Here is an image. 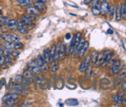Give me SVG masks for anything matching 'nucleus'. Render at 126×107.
<instances>
[{"mask_svg":"<svg viewBox=\"0 0 126 107\" xmlns=\"http://www.w3.org/2000/svg\"><path fill=\"white\" fill-rule=\"evenodd\" d=\"M36 63H37L39 67L41 68L42 71H43L44 73L50 71L49 66L47 65V63L45 61L43 57H42L41 55H38L37 57H36Z\"/></svg>","mask_w":126,"mask_h":107,"instance_id":"f257e3e1","label":"nucleus"},{"mask_svg":"<svg viewBox=\"0 0 126 107\" xmlns=\"http://www.w3.org/2000/svg\"><path fill=\"white\" fill-rule=\"evenodd\" d=\"M65 52H66V47L64 44L61 43L59 42L57 46V53H56V57H58L60 60H63L65 56Z\"/></svg>","mask_w":126,"mask_h":107,"instance_id":"f03ea898","label":"nucleus"},{"mask_svg":"<svg viewBox=\"0 0 126 107\" xmlns=\"http://www.w3.org/2000/svg\"><path fill=\"white\" fill-rule=\"evenodd\" d=\"M1 37L6 42H16L20 40V36L16 34H3Z\"/></svg>","mask_w":126,"mask_h":107,"instance_id":"7ed1b4c3","label":"nucleus"},{"mask_svg":"<svg viewBox=\"0 0 126 107\" xmlns=\"http://www.w3.org/2000/svg\"><path fill=\"white\" fill-rule=\"evenodd\" d=\"M90 62H91V56L90 55H87V56H86L83 59L82 62H81L79 67V71L80 72H84L86 71V69L88 68V66L90 65Z\"/></svg>","mask_w":126,"mask_h":107,"instance_id":"20e7f679","label":"nucleus"},{"mask_svg":"<svg viewBox=\"0 0 126 107\" xmlns=\"http://www.w3.org/2000/svg\"><path fill=\"white\" fill-rule=\"evenodd\" d=\"M99 9H100V14L102 15V16H105L107 13V12H108V9H109V4L107 0H103V1L100 3Z\"/></svg>","mask_w":126,"mask_h":107,"instance_id":"39448f33","label":"nucleus"},{"mask_svg":"<svg viewBox=\"0 0 126 107\" xmlns=\"http://www.w3.org/2000/svg\"><path fill=\"white\" fill-rule=\"evenodd\" d=\"M17 23H18L17 29L19 30V32L20 33V34H23V35L27 34H28V31H29L28 28L27 27V26H26L22 20H18L17 21Z\"/></svg>","mask_w":126,"mask_h":107,"instance_id":"423d86ee","label":"nucleus"},{"mask_svg":"<svg viewBox=\"0 0 126 107\" xmlns=\"http://www.w3.org/2000/svg\"><path fill=\"white\" fill-rule=\"evenodd\" d=\"M120 67H121V62L120 61H114V63L112 64V68H111V70H110V73L111 75H115V74H118V71H120Z\"/></svg>","mask_w":126,"mask_h":107,"instance_id":"0eeeda50","label":"nucleus"},{"mask_svg":"<svg viewBox=\"0 0 126 107\" xmlns=\"http://www.w3.org/2000/svg\"><path fill=\"white\" fill-rule=\"evenodd\" d=\"M35 8L37 9L40 13H45L46 11V6L45 5V3H43L40 1H36L33 3Z\"/></svg>","mask_w":126,"mask_h":107,"instance_id":"6e6552de","label":"nucleus"},{"mask_svg":"<svg viewBox=\"0 0 126 107\" xmlns=\"http://www.w3.org/2000/svg\"><path fill=\"white\" fill-rule=\"evenodd\" d=\"M20 98V95L18 93H9L4 95L2 98L3 101H6V100H15L17 101Z\"/></svg>","mask_w":126,"mask_h":107,"instance_id":"1a4fd4ad","label":"nucleus"},{"mask_svg":"<svg viewBox=\"0 0 126 107\" xmlns=\"http://www.w3.org/2000/svg\"><path fill=\"white\" fill-rule=\"evenodd\" d=\"M111 86V82L109 79L107 78H102L100 81V87H101L102 89H108Z\"/></svg>","mask_w":126,"mask_h":107,"instance_id":"9d476101","label":"nucleus"},{"mask_svg":"<svg viewBox=\"0 0 126 107\" xmlns=\"http://www.w3.org/2000/svg\"><path fill=\"white\" fill-rule=\"evenodd\" d=\"M59 68V61H58V58H54L53 61H51V66H50V71L52 73H55Z\"/></svg>","mask_w":126,"mask_h":107,"instance_id":"9b49d317","label":"nucleus"},{"mask_svg":"<svg viewBox=\"0 0 126 107\" xmlns=\"http://www.w3.org/2000/svg\"><path fill=\"white\" fill-rule=\"evenodd\" d=\"M22 21L23 22V23L26 25V26H31L33 25V20L30 16H29V15H23V16H22Z\"/></svg>","mask_w":126,"mask_h":107,"instance_id":"f8f14e48","label":"nucleus"},{"mask_svg":"<svg viewBox=\"0 0 126 107\" xmlns=\"http://www.w3.org/2000/svg\"><path fill=\"white\" fill-rule=\"evenodd\" d=\"M88 48H89V42H87V41H85V43H84V46L82 47V48L80 49V52H79V57H83L84 55H85V54L87 53V50H88Z\"/></svg>","mask_w":126,"mask_h":107,"instance_id":"ddd939ff","label":"nucleus"},{"mask_svg":"<svg viewBox=\"0 0 126 107\" xmlns=\"http://www.w3.org/2000/svg\"><path fill=\"white\" fill-rule=\"evenodd\" d=\"M7 26H8V28L10 30H16V29H17V27H18L17 21L15 20H9Z\"/></svg>","mask_w":126,"mask_h":107,"instance_id":"4468645a","label":"nucleus"},{"mask_svg":"<svg viewBox=\"0 0 126 107\" xmlns=\"http://www.w3.org/2000/svg\"><path fill=\"white\" fill-rule=\"evenodd\" d=\"M27 12L29 15H30V16H38V14H39V11L36 9L34 6L32 7V6H29L27 8Z\"/></svg>","mask_w":126,"mask_h":107,"instance_id":"2eb2a0df","label":"nucleus"},{"mask_svg":"<svg viewBox=\"0 0 126 107\" xmlns=\"http://www.w3.org/2000/svg\"><path fill=\"white\" fill-rule=\"evenodd\" d=\"M112 99L113 102H114L115 104H121V103H122V101H123V96L119 94H118L115 95H113Z\"/></svg>","mask_w":126,"mask_h":107,"instance_id":"dca6fc26","label":"nucleus"},{"mask_svg":"<svg viewBox=\"0 0 126 107\" xmlns=\"http://www.w3.org/2000/svg\"><path fill=\"white\" fill-rule=\"evenodd\" d=\"M91 56V63L93 64V65H95L96 64V61H97V59H98V52L97 50H93L91 52V54L90 55Z\"/></svg>","mask_w":126,"mask_h":107,"instance_id":"f3484780","label":"nucleus"},{"mask_svg":"<svg viewBox=\"0 0 126 107\" xmlns=\"http://www.w3.org/2000/svg\"><path fill=\"white\" fill-rule=\"evenodd\" d=\"M50 62L56 57V53H57V46L53 44L51 46V48L50 50Z\"/></svg>","mask_w":126,"mask_h":107,"instance_id":"a211bd4d","label":"nucleus"},{"mask_svg":"<svg viewBox=\"0 0 126 107\" xmlns=\"http://www.w3.org/2000/svg\"><path fill=\"white\" fill-rule=\"evenodd\" d=\"M84 43H85V39L84 37L81 38L80 40V42H79V43H78V45L77 46L76 49H75V55H78L79 54L80 50L81 48H82V47L84 46Z\"/></svg>","mask_w":126,"mask_h":107,"instance_id":"6ab92c4d","label":"nucleus"},{"mask_svg":"<svg viewBox=\"0 0 126 107\" xmlns=\"http://www.w3.org/2000/svg\"><path fill=\"white\" fill-rule=\"evenodd\" d=\"M43 58L46 63H49L50 62V50L46 49L44 50V53H43Z\"/></svg>","mask_w":126,"mask_h":107,"instance_id":"aec40b11","label":"nucleus"},{"mask_svg":"<svg viewBox=\"0 0 126 107\" xmlns=\"http://www.w3.org/2000/svg\"><path fill=\"white\" fill-rule=\"evenodd\" d=\"M65 103L68 106H78L79 102L76 99H69L65 101Z\"/></svg>","mask_w":126,"mask_h":107,"instance_id":"412c9836","label":"nucleus"},{"mask_svg":"<svg viewBox=\"0 0 126 107\" xmlns=\"http://www.w3.org/2000/svg\"><path fill=\"white\" fill-rule=\"evenodd\" d=\"M33 83V78H25L23 77V80H22V83L23 86H30V85Z\"/></svg>","mask_w":126,"mask_h":107,"instance_id":"4be33fe9","label":"nucleus"},{"mask_svg":"<svg viewBox=\"0 0 126 107\" xmlns=\"http://www.w3.org/2000/svg\"><path fill=\"white\" fill-rule=\"evenodd\" d=\"M120 11H121V19H123L126 20V9H125V2L122 3L121 7H120Z\"/></svg>","mask_w":126,"mask_h":107,"instance_id":"5701e85b","label":"nucleus"},{"mask_svg":"<svg viewBox=\"0 0 126 107\" xmlns=\"http://www.w3.org/2000/svg\"><path fill=\"white\" fill-rule=\"evenodd\" d=\"M114 13H115V7H114L113 5H112L111 6H109L108 12H107V13L109 14V17H110V19H111V20H112V18H113Z\"/></svg>","mask_w":126,"mask_h":107,"instance_id":"b1692460","label":"nucleus"},{"mask_svg":"<svg viewBox=\"0 0 126 107\" xmlns=\"http://www.w3.org/2000/svg\"><path fill=\"white\" fill-rule=\"evenodd\" d=\"M30 69H31V71H32L33 73L36 74V75H40V74L41 73V71H42L41 68H40L39 67L38 64H36V65H35V66H33V67H32Z\"/></svg>","mask_w":126,"mask_h":107,"instance_id":"393cba45","label":"nucleus"},{"mask_svg":"<svg viewBox=\"0 0 126 107\" xmlns=\"http://www.w3.org/2000/svg\"><path fill=\"white\" fill-rule=\"evenodd\" d=\"M115 20L117 21H120L121 20V11H120V8L119 7H117L115 9Z\"/></svg>","mask_w":126,"mask_h":107,"instance_id":"a878e982","label":"nucleus"},{"mask_svg":"<svg viewBox=\"0 0 126 107\" xmlns=\"http://www.w3.org/2000/svg\"><path fill=\"white\" fill-rule=\"evenodd\" d=\"M32 4H33V0H24V2L20 5L22 7H29Z\"/></svg>","mask_w":126,"mask_h":107,"instance_id":"bb28decb","label":"nucleus"},{"mask_svg":"<svg viewBox=\"0 0 126 107\" xmlns=\"http://www.w3.org/2000/svg\"><path fill=\"white\" fill-rule=\"evenodd\" d=\"M22 47H23V43L20 42V40L14 42V48H15V49L19 50V49H21Z\"/></svg>","mask_w":126,"mask_h":107,"instance_id":"cd10ccee","label":"nucleus"},{"mask_svg":"<svg viewBox=\"0 0 126 107\" xmlns=\"http://www.w3.org/2000/svg\"><path fill=\"white\" fill-rule=\"evenodd\" d=\"M23 76L25 77V78H33V74L30 71H29V70H25L23 71Z\"/></svg>","mask_w":126,"mask_h":107,"instance_id":"c85d7f7f","label":"nucleus"},{"mask_svg":"<svg viewBox=\"0 0 126 107\" xmlns=\"http://www.w3.org/2000/svg\"><path fill=\"white\" fill-rule=\"evenodd\" d=\"M118 76H119V78H125V77L126 76V68H124L121 69L119 71H118Z\"/></svg>","mask_w":126,"mask_h":107,"instance_id":"c756f323","label":"nucleus"},{"mask_svg":"<svg viewBox=\"0 0 126 107\" xmlns=\"http://www.w3.org/2000/svg\"><path fill=\"white\" fill-rule=\"evenodd\" d=\"M13 50L12 49H9V48H4V50H3V54L5 56H10L12 54Z\"/></svg>","mask_w":126,"mask_h":107,"instance_id":"7c9ffc66","label":"nucleus"},{"mask_svg":"<svg viewBox=\"0 0 126 107\" xmlns=\"http://www.w3.org/2000/svg\"><path fill=\"white\" fill-rule=\"evenodd\" d=\"M4 47L9 49L14 48V42H6V43L4 45Z\"/></svg>","mask_w":126,"mask_h":107,"instance_id":"2f4dec72","label":"nucleus"},{"mask_svg":"<svg viewBox=\"0 0 126 107\" xmlns=\"http://www.w3.org/2000/svg\"><path fill=\"white\" fill-rule=\"evenodd\" d=\"M23 76H22V75H16V78H15V82L21 84L22 83V80H23Z\"/></svg>","mask_w":126,"mask_h":107,"instance_id":"473e14b6","label":"nucleus"},{"mask_svg":"<svg viewBox=\"0 0 126 107\" xmlns=\"http://www.w3.org/2000/svg\"><path fill=\"white\" fill-rule=\"evenodd\" d=\"M92 13H93L94 16H98L100 14V9L99 7H93L92 8Z\"/></svg>","mask_w":126,"mask_h":107,"instance_id":"72a5a7b5","label":"nucleus"},{"mask_svg":"<svg viewBox=\"0 0 126 107\" xmlns=\"http://www.w3.org/2000/svg\"><path fill=\"white\" fill-rule=\"evenodd\" d=\"M84 72H85V75H86V76H87V77L91 76V74H92V68L91 67L90 65H89L88 68L86 69V71H85Z\"/></svg>","mask_w":126,"mask_h":107,"instance_id":"f704fd0d","label":"nucleus"},{"mask_svg":"<svg viewBox=\"0 0 126 107\" xmlns=\"http://www.w3.org/2000/svg\"><path fill=\"white\" fill-rule=\"evenodd\" d=\"M5 62L6 64H11L13 62V58L11 56H5Z\"/></svg>","mask_w":126,"mask_h":107,"instance_id":"c9c22d12","label":"nucleus"},{"mask_svg":"<svg viewBox=\"0 0 126 107\" xmlns=\"http://www.w3.org/2000/svg\"><path fill=\"white\" fill-rule=\"evenodd\" d=\"M9 19L8 16H6V17L2 18V25H3V26L8 24V22H9Z\"/></svg>","mask_w":126,"mask_h":107,"instance_id":"e433bc0d","label":"nucleus"},{"mask_svg":"<svg viewBox=\"0 0 126 107\" xmlns=\"http://www.w3.org/2000/svg\"><path fill=\"white\" fill-rule=\"evenodd\" d=\"M100 1H101V0H92L91 2L92 4H93V7H99Z\"/></svg>","mask_w":126,"mask_h":107,"instance_id":"4c0bfd02","label":"nucleus"},{"mask_svg":"<svg viewBox=\"0 0 126 107\" xmlns=\"http://www.w3.org/2000/svg\"><path fill=\"white\" fill-rule=\"evenodd\" d=\"M37 64V63H36V61H29V63H28V68H31L32 67H33V66H35V65H36Z\"/></svg>","mask_w":126,"mask_h":107,"instance_id":"58836bf2","label":"nucleus"},{"mask_svg":"<svg viewBox=\"0 0 126 107\" xmlns=\"http://www.w3.org/2000/svg\"><path fill=\"white\" fill-rule=\"evenodd\" d=\"M12 57H17L18 56L20 55V52L18 50H13V52H12Z\"/></svg>","mask_w":126,"mask_h":107,"instance_id":"ea45409f","label":"nucleus"},{"mask_svg":"<svg viewBox=\"0 0 126 107\" xmlns=\"http://www.w3.org/2000/svg\"><path fill=\"white\" fill-rule=\"evenodd\" d=\"M4 64H6V62H5V56H4V55H1V56H0V65H2Z\"/></svg>","mask_w":126,"mask_h":107,"instance_id":"a19ab883","label":"nucleus"},{"mask_svg":"<svg viewBox=\"0 0 126 107\" xmlns=\"http://www.w3.org/2000/svg\"><path fill=\"white\" fill-rule=\"evenodd\" d=\"M4 48H5L4 46H3V45H0V56L3 54V50H4Z\"/></svg>","mask_w":126,"mask_h":107,"instance_id":"79ce46f5","label":"nucleus"},{"mask_svg":"<svg viewBox=\"0 0 126 107\" xmlns=\"http://www.w3.org/2000/svg\"><path fill=\"white\" fill-rule=\"evenodd\" d=\"M70 37H71V34H66V36H65V38H66V40H69V39H70Z\"/></svg>","mask_w":126,"mask_h":107,"instance_id":"37998d69","label":"nucleus"},{"mask_svg":"<svg viewBox=\"0 0 126 107\" xmlns=\"http://www.w3.org/2000/svg\"><path fill=\"white\" fill-rule=\"evenodd\" d=\"M92 0H84V2L85 3V4H89V3H91V2Z\"/></svg>","mask_w":126,"mask_h":107,"instance_id":"c03bdc74","label":"nucleus"},{"mask_svg":"<svg viewBox=\"0 0 126 107\" xmlns=\"http://www.w3.org/2000/svg\"><path fill=\"white\" fill-rule=\"evenodd\" d=\"M107 34H113V31H112V29H107Z\"/></svg>","mask_w":126,"mask_h":107,"instance_id":"a18cd8bd","label":"nucleus"},{"mask_svg":"<svg viewBox=\"0 0 126 107\" xmlns=\"http://www.w3.org/2000/svg\"><path fill=\"white\" fill-rule=\"evenodd\" d=\"M37 1H40V2H42L43 3H46L48 2H50V0H37Z\"/></svg>","mask_w":126,"mask_h":107,"instance_id":"49530a36","label":"nucleus"},{"mask_svg":"<svg viewBox=\"0 0 126 107\" xmlns=\"http://www.w3.org/2000/svg\"><path fill=\"white\" fill-rule=\"evenodd\" d=\"M16 2L19 3V4H22V3L24 2V0H16Z\"/></svg>","mask_w":126,"mask_h":107,"instance_id":"de8ad7c7","label":"nucleus"},{"mask_svg":"<svg viewBox=\"0 0 126 107\" xmlns=\"http://www.w3.org/2000/svg\"><path fill=\"white\" fill-rule=\"evenodd\" d=\"M3 25H2V17H0V28L2 27Z\"/></svg>","mask_w":126,"mask_h":107,"instance_id":"09e8293b","label":"nucleus"},{"mask_svg":"<svg viewBox=\"0 0 126 107\" xmlns=\"http://www.w3.org/2000/svg\"><path fill=\"white\" fill-rule=\"evenodd\" d=\"M122 103L125 105H126V97L125 98H123V101H122Z\"/></svg>","mask_w":126,"mask_h":107,"instance_id":"8fccbe9b","label":"nucleus"},{"mask_svg":"<svg viewBox=\"0 0 126 107\" xmlns=\"http://www.w3.org/2000/svg\"><path fill=\"white\" fill-rule=\"evenodd\" d=\"M2 34H3V31L2 30V29H0V36H1Z\"/></svg>","mask_w":126,"mask_h":107,"instance_id":"3c124183","label":"nucleus"},{"mask_svg":"<svg viewBox=\"0 0 126 107\" xmlns=\"http://www.w3.org/2000/svg\"><path fill=\"white\" fill-rule=\"evenodd\" d=\"M125 9H126V2H125Z\"/></svg>","mask_w":126,"mask_h":107,"instance_id":"603ef678","label":"nucleus"}]
</instances>
